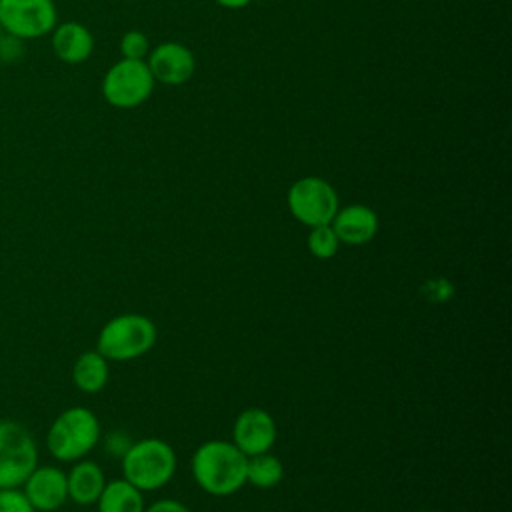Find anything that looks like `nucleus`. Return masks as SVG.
Listing matches in <instances>:
<instances>
[{"label":"nucleus","instance_id":"23","mask_svg":"<svg viewBox=\"0 0 512 512\" xmlns=\"http://www.w3.org/2000/svg\"><path fill=\"white\" fill-rule=\"evenodd\" d=\"M220 6L224 8H230V10H238V8H244L248 6L252 0H216Z\"/></svg>","mask_w":512,"mask_h":512},{"label":"nucleus","instance_id":"21","mask_svg":"<svg viewBox=\"0 0 512 512\" xmlns=\"http://www.w3.org/2000/svg\"><path fill=\"white\" fill-rule=\"evenodd\" d=\"M144 512H192L186 504L174 498H160L144 508Z\"/></svg>","mask_w":512,"mask_h":512},{"label":"nucleus","instance_id":"19","mask_svg":"<svg viewBox=\"0 0 512 512\" xmlns=\"http://www.w3.org/2000/svg\"><path fill=\"white\" fill-rule=\"evenodd\" d=\"M120 52H122V58L144 60L150 52L148 38L138 30H130L120 38Z\"/></svg>","mask_w":512,"mask_h":512},{"label":"nucleus","instance_id":"6","mask_svg":"<svg viewBox=\"0 0 512 512\" xmlns=\"http://www.w3.org/2000/svg\"><path fill=\"white\" fill-rule=\"evenodd\" d=\"M38 462L32 434L18 422H0V488L24 484Z\"/></svg>","mask_w":512,"mask_h":512},{"label":"nucleus","instance_id":"3","mask_svg":"<svg viewBox=\"0 0 512 512\" xmlns=\"http://www.w3.org/2000/svg\"><path fill=\"white\" fill-rule=\"evenodd\" d=\"M158 340L156 324L138 312L118 314L108 320L96 340V350L114 362H128L144 356Z\"/></svg>","mask_w":512,"mask_h":512},{"label":"nucleus","instance_id":"20","mask_svg":"<svg viewBox=\"0 0 512 512\" xmlns=\"http://www.w3.org/2000/svg\"><path fill=\"white\" fill-rule=\"evenodd\" d=\"M0 512H34V506L24 492L14 488H0Z\"/></svg>","mask_w":512,"mask_h":512},{"label":"nucleus","instance_id":"8","mask_svg":"<svg viewBox=\"0 0 512 512\" xmlns=\"http://www.w3.org/2000/svg\"><path fill=\"white\" fill-rule=\"evenodd\" d=\"M56 26L52 0H0V28L20 40L40 38Z\"/></svg>","mask_w":512,"mask_h":512},{"label":"nucleus","instance_id":"5","mask_svg":"<svg viewBox=\"0 0 512 512\" xmlns=\"http://www.w3.org/2000/svg\"><path fill=\"white\" fill-rule=\"evenodd\" d=\"M286 204L294 220L308 228L330 224L340 208L334 186L320 176H304L292 182L286 194Z\"/></svg>","mask_w":512,"mask_h":512},{"label":"nucleus","instance_id":"24","mask_svg":"<svg viewBox=\"0 0 512 512\" xmlns=\"http://www.w3.org/2000/svg\"><path fill=\"white\" fill-rule=\"evenodd\" d=\"M420 512H434V510H420Z\"/></svg>","mask_w":512,"mask_h":512},{"label":"nucleus","instance_id":"4","mask_svg":"<svg viewBox=\"0 0 512 512\" xmlns=\"http://www.w3.org/2000/svg\"><path fill=\"white\" fill-rule=\"evenodd\" d=\"M100 440V422L88 408L64 410L48 430V450L54 458L72 462L86 456Z\"/></svg>","mask_w":512,"mask_h":512},{"label":"nucleus","instance_id":"25","mask_svg":"<svg viewBox=\"0 0 512 512\" xmlns=\"http://www.w3.org/2000/svg\"><path fill=\"white\" fill-rule=\"evenodd\" d=\"M0 40H2V28H0Z\"/></svg>","mask_w":512,"mask_h":512},{"label":"nucleus","instance_id":"22","mask_svg":"<svg viewBox=\"0 0 512 512\" xmlns=\"http://www.w3.org/2000/svg\"><path fill=\"white\" fill-rule=\"evenodd\" d=\"M130 444H132L130 436L124 434V432H112V434H108V438H106V450L112 452V454H116L118 458H122V454L128 450Z\"/></svg>","mask_w":512,"mask_h":512},{"label":"nucleus","instance_id":"7","mask_svg":"<svg viewBox=\"0 0 512 512\" xmlns=\"http://www.w3.org/2000/svg\"><path fill=\"white\" fill-rule=\"evenodd\" d=\"M154 76L144 60H118L102 80V96L114 108H136L154 90Z\"/></svg>","mask_w":512,"mask_h":512},{"label":"nucleus","instance_id":"18","mask_svg":"<svg viewBox=\"0 0 512 512\" xmlns=\"http://www.w3.org/2000/svg\"><path fill=\"white\" fill-rule=\"evenodd\" d=\"M306 246L308 252L318 258V260H330L336 256L338 248H340V240L336 236V232L332 230L330 224H322V226H314L308 232L306 238Z\"/></svg>","mask_w":512,"mask_h":512},{"label":"nucleus","instance_id":"1","mask_svg":"<svg viewBox=\"0 0 512 512\" xmlns=\"http://www.w3.org/2000/svg\"><path fill=\"white\" fill-rule=\"evenodd\" d=\"M246 460L230 440H206L190 460L196 484L210 496H232L246 486Z\"/></svg>","mask_w":512,"mask_h":512},{"label":"nucleus","instance_id":"14","mask_svg":"<svg viewBox=\"0 0 512 512\" xmlns=\"http://www.w3.org/2000/svg\"><path fill=\"white\" fill-rule=\"evenodd\" d=\"M68 484V498H72L76 504L88 506L94 504L106 484L102 468L92 460L78 462L70 474H66Z\"/></svg>","mask_w":512,"mask_h":512},{"label":"nucleus","instance_id":"11","mask_svg":"<svg viewBox=\"0 0 512 512\" xmlns=\"http://www.w3.org/2000/svg\"><path fill=\"white\" fill-rule=\"evenodd\" d=\"M340 244L362 246L368 244L378 232V214L366 204H348L338 208L330 222Z\"/></svg>","mask_w":512,"mask_h":512},{"label":"nucleus","instance_id":"12","mask_svg":"<svg viewBox=\"0 0 512 512\" xmlns=\"http://www.w3.org/2000/svg\"><path fill=\"white\" fill-rule=\"evenodd\" d=\"M24 494L34 506V510H42V512L58 510L68 498L66 474L54 466L34 468L32 474L26 478Z\"/></svg>","mask_w":512,"mask_h":512},{"label":"nucleus","instance_id":"17","mask_svg":"<svg viewBox=\"0 0 512 512\" xmlns=\"http://www.w3.org/2000/svg\"><path fill=\"white\" fill-rule=\"evenodd\" d=\"M284 478V464L270 452L248 456L246 460V484L256 488H274Z\"/></svg>","mask_w":512,"mask_h":512},{"label":"nucleus","instance_id":"10","mask_svg":"<svg viewBox=\"0 0 512 512\" xmlns=\"http://www.w3.org/2000/svg\"><path fill=\"white\" fill-rule=\"evenodd\" d=\"M148 68L154 80L166 86H180L188 82L196 70L194 54L180 42H162L148 52Z\"/></svg>","mask_w":512,"mask_h":512},{"label":"nucleus","instance_id":"9","mask_svg":"<svg viewBox=\"0 0 512 512\" xmlns=\"http://www.w3.org/2000/svg\"><path fill=\"white\" fill-rule=\"evenodd\" d=\"M278 436L272 414L264 408H244L232 424V444L246 456L270 452Z\"/></svg>","mask_w":512,"mask_h":512},{"label":"nucleus","instance_id":"16","mask_svg":"<svg viewBox=\"0 0 512 512\" xmlns=\"http://www.w3.org/2000/svg\"><path fill=\"white\" fill-rule=\"evenodd\" d=\"M108 376V360L98 350H88L80 354L72 366V380L86 394L100 392L108 384Z\"/></svg>","mask_w":512,"mask_h":512},{"label":"nucleus","instance_id":"13","mask_svg":"<svg viewBox=\"0 0 512 512\" xmlns=\"http://www.w3.org/2000/svg\"><path fill=\"white\" fill-rule=\"evenodd\" d=\"M52 48L62 62L80 64L92 54L94 36L80 22H64L52 34Z\"/></svg>","mask_w":512,"mask_h":512},{"label":"nucleus","instance_id":"15","mask_svg":"<svg viewBox=\"0 0 512 512\" xmlns=\"http://www.w3.org/2000/svg\"><path fill=\"white\" fill-rule=\"evenodd\" d=\"M98 512H144V492L128 480L118 478L106 482L98 500Z\"/></svg>","mask_w":512,"mask_h":512},{"label":"nucleus","instance_id":"2","mask_svg":"<svg viewBox=\"0 0 512 512\" xmlns=\"http://www.w3.org/2000/svg\"><path fill=\"white\" fill-rule=\"evenodd\" d=\"M122 478L140 492L166 486L176 472V452L162 438L136 440L122 454Z\"/></svg>","mask_w":512,"mask_h":512}]
</instances>
